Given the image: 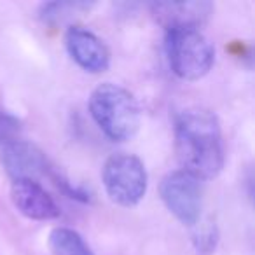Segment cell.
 Here are the masks:
<instances>
[{
	"label": "cell",
	"mask_w": 255,
	"mask_h": 255,
	"mask_svg": "<svg viewBox=\"0 0 255 255\" xmlns=\"http://www.w3.org/2000/svg\"><path fill=\"white\" fill-rule=\"evenodd\" d=\"M175 152L184 171L199 180L215 178L224 166L219 117L203 107L184 110L175 123Z\"/></svg>",
	"instance_id": "1"
},
{
	"label": "cell",
	"mask_w": 255,
	"mask_h": 255,
	"mask_svg": "<svg viewBox=\"0 0 255 255\" xmlns=\"http://www.w3.org/2000/svg\"><path fill=\"white\" fill-rule=\"evenodd\" d=\"M89 112L100 129L114 142L133 138L142 121L135 95L114 82H102L93 89L89 96Z\"/></svg>",
	"instance_id": "2"
},
{
	"label": "cell",
	"mask_w": 255,
	"mask_h": 255,
	"mask_svg": "<svg viewBox=\"0 0 255 255\" xmlns=\"http://www.w3.org/2000/svg\"><path fill=\"white\" fill-rule=\"evenodd\" d=\"M166 54L170 67L184 81H198L213 67L215 49L208 37L198 28L166 32Z\"/></svg>",
	"instance_id": "3"
},
{
	"label": "cell",
	"mask_w": 255,
	"mask_h": 255,
	"mask_svg": "<svg viewBox=\"0 0 255 255\" xmlns=\"http://www.w3.org/2000/svg\"><path fill=\"white\" fill-rule=\"evenodd\" d=\"M109 198L121 206H135L143 199L149 185L145 164L135 154H112L105 161L102 173Z\"/></svg>",
	"instance_id": "4"
},
{
	"label": "cell",
	"mask_w": 255,
	"mask_h": 255,
	"mask_svg": "<svg viewBox=\"0 0 255 255\" xmlns=\"http://www.w3.org/2000/svg\"><path fill=\"white\" fill-rule=\"evenodd\" d=\"M159 194L164 206L184 226H196L201 217V180L184 170H175L161 180Z\"/></svg>",
	"instance_id": "5"
},
{
	"label": "cell",
	"mask_w": 255,
	"mask_h": 255,
	"mask_svg": "<svg viewBox=\"0 0 255 255\" xmlns=\"http://www.w3.org/2000/svg\"><path fill=\"white\" fill-rule=\"evenodd\" d=\"M65 46L72 60L86 72L100 74L110 65V51L98 35L79 25H70L65 32Z\"/></svg>",
	"instance_id": "6"
},
{
	"label": "cell",
	"mask_w": 255,
	"mask_h": 255,
	"mask_svg": "<svg viewBox=\"0 0 255 255\" xmlns=\"http://www.w3.org/2000/svg\"><path fill=\"white\" fill-rule=\"evenodd\" d=\"M150 12L159 25L170 30L198 28L203 26L213 12L212 2L194 0V2H154Z\"/></svg>",
	"instance_id": "7"
},
{
	"label": "cell",
	"mask_w": 255,
	"mask_h": 255,
	"mask_svg": "<svg viewBox=\"0 0 255 255\" xmlns=\"http://www.w3.org/2000/svg\"><path fill=\"white\" fill-rule=\"evenodd\" d=\"M2 164L12 180H35L49 168L46 154L25 140H14L2 147Z\"/></svg>",
	"instance_id": "8"
},
{
	"label": "cell",
	"mask_w": 255,
	"mask_h": 255,
	"mask_svg": "<svg viewBox=\"0 0 255 255\" xmlns=\"http://www.w3.org/2000/svg\"><path fill=\"white\" fill-rule=\"evenodd\" d=\"M11 199L16 210L32 220H53L60 217L54 198L37 180H12Z\"/></svg>",
	"instance_id": "9"
},
{
	"label": "cell",
	"mask_w": 255,
	"mask_h": 255,
	"mask_svg": "<svg viewBox=\"0 0 255 255\" xmlns=\"http://www.w3.org/2000/svg\"><path fill=\"white\" fill-rule=\"evenodd\" d=\"M49 248L53 255H95L84 238L70 227H54L49 233Z\"/></svg>",
	"instance_id": "10"
},
{
	"label": "cell",
	"mask_w": 255,
	"mask_h": 255,
	"mask_svg": "<svg viewBox=\"0 0 255 255\" xmlns=\"http://www.w3.org/2000/svg\"><path fill=\"white\" fill-rule=\"evenodd\" d=\"M93 7L89 2H47L39 9V18L44 25L58 26L74 19L75 16L84 14Z\"/></svg>",
	"instance_id": "11"
},
{
	"label": "cell",
	"mask_w": 255,
	"mask_h": 255,
	"mask_svg": "<svg viewBox=\"0 0 255 255\" xmlns=\"http://www.w3.org/2000/svg\"><path fill=\"white\" fill-rule=\"evenodd\" d=\"M19 133H21V121L7 110L0 109V147H5L7 143L18 140Z\"/></svg>",
	"instance_id": "12"
},
{
	"label": "cell",
	"mask_w": 255,
	"mask_h": 255,
	"mask_svg": "<svg viewBox=\"0 0 255 255\" xmlns=\"http://www.w3.org/2000/svg\"><path fill=\"white\" fill-rule=\"evenodd\" d=\"M217 240H219V234H217L215 224L208 222L194 234L196 250H198L199 254H212L217 247Z\"/></svg>",
	"instance_id": "13"
}]
</instances>
